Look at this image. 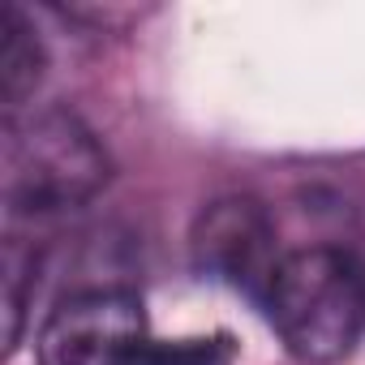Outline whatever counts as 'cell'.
<instances>
[{
  "label": "cell",
  "instance_id": "6da1fadb",
  "mask_svg": "<svg viewBox=\"0 0 365 365\" xmlns=\"http://www.w3.org/2000/svg\"><path fill=\"white\" fill-rule=\"evenodd\" d=\"M267 314L301 361H339L365 335V262L344 250H297L279 262Z\"/></svg>",
  "mask_w": 365,
  "mask_h": 365
},
{
  "label": "cell",
  "instance_id": "7a4b0ae2",
  "mask_svg": "<svg viewBox=\"0 0 365 365\" xmlns=\"http://www.w3.org/2000/svg\"><path fill=\"white\" fill-rule=\"evenodd\" d=\"M108 185V155L69 112H43L9 125L5 138V202L18 215H61L86 207Z\"/></svg>",
  "mask_w": 365,
  "mask_h": 365
},
{
  "label": "cell",
  "instance_id": "3957f363",
  "mask_svg": "<svg viewBox=\"0 0 365 365\" xmlns=\"http://www.w3.org/2000/svg\"><path fill=\"white\" fill-rule=\"evenodd\" d=\"M146 339V309L125 288H91L65 297L35 344V365H125Z\"/></svg>",
  "mask_w": 365,
  "mask_h": 365
},
{
  "label": "cell",
  "instance_id": "277c9868",
  "mask_svg": "<svg viewBox=\"0 0 365 365\" xmlns=\"http://www.w3.org/2000/svg\"><path fill=\"white\" fill-rule=\"evenodd\" d=\"M194 262L202 275H215L267 305L271 279L284 258L275 254V228L254 198H220L198 215Z\"/></svg>",
  "mask_w": 365,
  "mask_h": 365
},
{
  "label": "cell",
  "instance_id": "5b68a950",
  "mask_svg": "<svg viewBox=\"0 0 365 365\" xmlns=\"http://www.w3.org/2000/svg\"><path fill=\"white\" fill-rule=\"evenodd\" d=\"M43 78V48L22 18L18 5H0V99L5 108H22V99Z\"/></svg>",
  "mask_w": 365,
  "mask_h": 365
},
{
  "label": "cell",
  "instance_id": "8992f818",
  "mask_svg": "<svg viewBox=\"0 0 365 365\" xmlns=\"http://www.w3.org/2000/svg\"><path fill=\"white\" fill-rule=\"evenodd\" d=\"M125 365H232V339L228 335H207V339H142Z\"/></svg>",
  "mask_w": 365,
  "mask_h": 365
},
{
  "label": "cell",
  "instance_id": "52a82bcc",
  "mask_svg": "<svg viewBox=\"0 0 365 365\" xmlns=\"http://www.w3.org/2000/svg\"><path fill=\"white\" fill-rule=\"evenodd\" d=\"M35 279V254L9 245L5 250V314H9V331H5V348H18L22 335V309H26V292L22 284Z\"/></svg>",
  "mask_w": 365,
  "mask_h": 365
}]
</instances>
